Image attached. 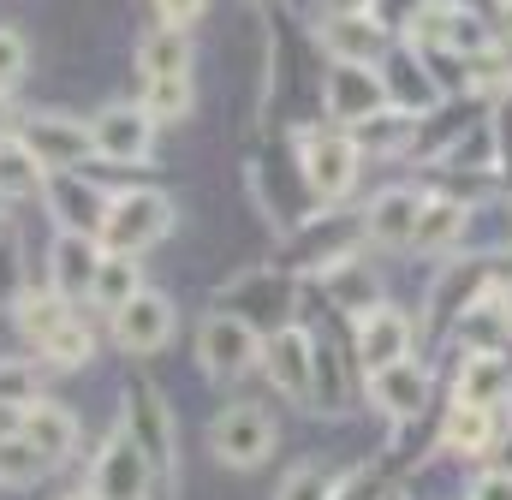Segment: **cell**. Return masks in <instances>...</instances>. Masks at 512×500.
Wrapping results in <instances>:
<instances>
[{
  "label": "cell",
  "instance_id": "6da1fadb",
  "mask_svg": "<svg viewBox=\"0 0 512 500\" xmlns=\"http://www.w3.org/2000/svg\"><path fill=\"white\" fill-rule=\"evenodd\" d=\"M120 429L131 435V447L149 459L155 489H173V483H179V423H173V405L161 399L155 381H131L126 387V399H120Z\"/></svg>",
  "mask_w": 512,
  "mask_h": 500
},
{
  "label": "cell",
  "instance_id": "7a4b0ae2",
  "mask_svg": "<svg viewBox=\"0 0 512 500\" xmlns=\"http://www.w3.org/2000/svg\"><path fill=\"white\" fill-rule=\"evenodd\" d=\"M221 310L239 316L245 328H256V334L268 340V334L292 328V316H298V286H292L286 268H245V274H233V280L221 286Z\"/></svg>",
  "mask_w": 512,
  "mask_h": 500
},
{
  "label": "cell",
  "instance_id": "3957f363",
  "mask_svg": "<svg viewBox=\"0 0 512 500\" xmlns=\"http://www.w3.org/2000/svg\"><path fill=\"white\" fill-rule=\"evenodd\" d=\"M173 197L167 191H120V197H108V215H102V250H114V256H143V250H155L167 233H173Z\"/></svg>",
  "mask_w": 512,
  "mask_h": 500
},
{
  "label": "cell",
  "instance_id": "277c9868",
  "mask_svg": "<svg viewBox=\"0 0 512 500\" xmlns=\"http://www.w3.org/2000/svg\"><path fill=\"white\" fill-rule=\"evenodd\" d=\"M292 161H298V179L316 197V209L346 203L352 185H358V167H364V155L352 149L346 131H298V155Z\"/></svg>",
  "mask_w": 512,
  "mask_h": 500
},
{
  "label": "cell",
  "instance_id": "5b68a950",
  "mask_svg": "<svg viewBox=\"0 0 512 500\" xmlns=\"http://www.w3.org/2000/svg\"><path fill=\"white\" fill-rule=\"evenodd\" d=\"M209 441H215V459L221 465H233V471H256V465H268V453L280 447V429H274V417L262 411V405H227L215 423H209Z\"/></svg>",
  "mask_w": 512,
  "mask_h": 500
},
{
  "label": "cell",
  "instance_id": "8992f818",
  "mask_svg": "<svg viewBox=\"0 0 512 500\" xmlns=\"http://www.w3.org/2000/svg\"><path fill=\"white\" fill-rule=\"evenodd\" d=\"M358 245H364V215H346L340 203H328L322 215H310V221L292 233V262H298L304 274H328L334 262L358 256Z\"/></svg>",
  "mask_w": 512,
  "mask_h": 500
},
{
  "label": "cell",
  "instance_id": "52a82bcc",
  "mask_svg": "<svg viewBox=\"0 0 512 500\" xmlns=\"http://www.w3.org/2000/svg\"><path fill=\"white\" fill-rule=\"evenodd\" d=\"M18 137H24V149H30V155H36L48 173H66V167H84V161H96V137H90V120L54 114V108H42V114L18 120Z\"/></svg>",
  "mask_w": 512,
  "mask_h": 500
},
{
  "label": "cell",
  "instance_id": "ba28073f",
  "mask_svg": "<svg viewBox=\"0 0 512 500\" xmlns=\"http://www.w3.org/2000/svg\"><path fill=\"white\" fill-rule=\"evenodd\" d=\"M155 114L143 102H108L96 120H90V137H96V161L108 167H143L149 161V143H155Z\"/></svg>",
  "mask_w": 512,
  "mask_h": 500
},
{
  "label": "cell",
  "instance_id": "9c48e42d",
  "mask_svg": "<svg viewBox=\"0 0 512 500\" xmlns=\"http://www.w3.org/2000/svg\"><path fill=\"white\" fill-rule=\"evenodd\" d=\"M197 364H203L209 381H239L251 364H262V334L245 328L239 316L215 310V316L197 328Z\"/></svg>",
  "mask_w": 512,
  "mask_h": 500
},
{
  "label": "cell",
  "instance_id": "30bf717a",
  "mask_svg": "<svg viewBox=\"0 0 512 500\" xmlns=\"http://www.w3.org/2000/svg\"><path fill=\"white\" fill-rule=\"evenodd\" d=\"M90 495L96 500H155V471L149 459L131 447L126 429H114L102 447H96V465H90Z\"/></svg>",
  "mask_w": 512,
  "mask_h": 500
},
{
  "label": "cell",
  "instance_id": "8fae6325",
  "mask_svg": "<svg viewBox=\"0 0 512 500\" xmlns=\"http://www.w3.org/2000/svg\"><path fill=\"white\" fill-rule=\"evenodd\" d=\"M262 375L274 393L298 399V405H316V334H304L298 322L268 334L262 340Z\"/></svg>",
  "mask_w": 512,
  "mask_h": 500
},
{
  "label": "cell",
  "instance_id": "7c38bea8",
  "mask_svg": "<svg viewBox=\"0 0 512 500\" xmlns=\"http://www.w3.org/2000/svg\"><path fill=\"white\" fill-rule=\"evenodd\" d=\"M316 48H322L334 66H382L387 24L376 18V12H322Z\"/></svg>",
  "mask_w": 512,
  "mask_h": 500
},
{
  "label": "cell",
  "instance_id": "4fadbf2b",
  "mask_svg": "<svg viewBox=\"0 0 512 500\" xmlns=\"http://www.w3.org/2000/svg\"><path fill=\"white\" fill-rule=\"evenodd\" d=\"M411 340H417L411 316L393 310V304H376V310L358 316V328H352V358H358L364 375H376V370H387V364H405V358H411Z\"/></svg>",
  "mask_w": 512,
  "mask_h": 500
},
{
  "label": "cell",
  "instance_id": "5bb4252c",
  "mask_svg": "<svg viewBox=\"0 0 512 500\" xmlns=\"http://www.w3.org/2000/svg\"><path fill=\"white\" fill-rule=\"evenodd\" d=\"M114 340H120V352H131V358H149V352H161L167 340H173V304L155 292V286H143L131 304H120L114 316Z\"/></svg>",
  "mask_w": 512,
  "mask_h": 500
},
{
  "label": "cell",
  "instance_id": "9a60e30c",
  "mask_svg": "<svg viewBox=\"0 0 512 500\" xmlns=\"http://www.w3.org/2000/svg\"><path fill=\"white\" fill-rule=\"evenodd\" d=\"M102 239L96 233H54V250H48V286L66 298V304H78V298H90V286H96V274H102Z\"/></svg>",
  "mask_w": 512,
  "mask_h": 500
},
{
  "label": "cell",
  "instance_id": "2e32d148",
  "mask_svg": "<svg viewBox=\"0 0 512 500\" xmlns=\"http://www.w3.org/2000/svg\"><path fill=\"white\" fill-rule=\"evenodd\" d=\"M42 197H48V215H54V227L60 233H102V215H108V197L78 173V167H66V173H48V185H42Z\"/></svg>",
  "mask_w": 512,
  "mask_h": 500
},
{
  "label": "cell",
  "instance_id": "e0dca14e",
  "mask_svg": "<svg viewBox=\"0 0 512 500\" xmlns=\"http://www.w3.org/2000/svg\"><path fill=\"white\" fill-rule=\"evenodd\" d=\"M376 108H387L382 66H328V114L340 125L370 120Z\"/></svg>",
  "mask_w": 512,
  "mask_h": 500
},
{
  "label": "cell",
  "instance_id": "ac0fdd59",
  "mask_svg": "<svg viewBox=\"0 0 512 500\" xmlns=\"http://www.w3.org/2000/svg\"><path fill=\"white\" fill-rule=\"evenodd\" d=\"M417 209H423V197L405 191V185L370 197V209H364V239L382 245V250H411V239H417Z\"/></svg>",
  "mask_w": 512,
  "mask_h": 500
},
{
  "label": "cell",
  "instance_id": "d6986e66",
  "mask_svg": "<svg viewBox=\"0 0 512 500\" xmlns=\"http://www.w3.org/2000/svg\"><path fill=\"white\" fill-rule=\"evenodd\" d=\"M453 399L459 405H501V411H512V358L507 352H465Z\"/></svg>",
  "mask_w": 512,
  "mask_h": 500
},
{
  "label": "cell",
  "instance_id": "ffe728a7",
  "mask_svg": "<svg viewBox=\"0 0 512 500\" xmlns=\"http://www.w3.org/2000/svg\"><path fill=\"white\" fill-rule=\"evenodd\" d=\"M382 84H387V108H405L417 120L441 102V84L429 78L423 54H382Z\"/></svg>",
  "mask_w": 512,
  "mask_h": 500
},
{
  "label": "cell",
  "instance_id": "44dd1931",
  "mask_svg": "<svg viewBox=\"0 0 512 500\" xmlns=\"http://www.w3.org/2000/svg\"><path fill=\"white\" fill-rule=\"evenodd\" d=\"M501 429H507V411H501V405H459V399H453L441 441H447L453 453H465V459H483V453L501 441Z\"/></svg>",
  "mask_w": 512,
  "mask_h": 500
},
{
  "label": "cell",
  "instance_id": "7402d4cb",
  "mask_svg": "<svg viewBox=\"0 0 512 500\" xmlns=\"http://www.w3.org/2000/svg\"><path fill=\"white\" fill-rule=\"evenodd\" d=\"M346 137H352V149H358V155L387 161V155H405V149L417 143V114H405V108H376L370 120L346 125Z\"/></svg>",
  "mask_w": 512,
  "mask_h": 500
},
{
  "label": "cell",
  "instance_id": "603a6c76",
  "mask_svg": "<svg viewBox=\"0 0 512 500\" xmlns=\"http://www.w3.org/2000/svg\"><path fill=\"white\" fill-rule=\"evenodd\" d=\"M370 399L382 405L393 423H411V417L429 405V375L417 370L411 358H405V364H387V370L370 375Z\"/></svg>",
  "mask_w": 512,
  "mask_h": 500
},
{
  "label": "cell",
  "instance_id": "cb8c5ba5",
  "mask_svg": "<svg viewBox=\"0 0 512 500\" xmlns=\"http://www.w3.org/2000/svg\"><path fill=\"white\" fill-rule=\"evenodd\" d=\"M137 78L143 84H155V78H191V30L155 24L137 42Z\"/></svg>",
  "mask_w": 512,
  "mask_h": 500
},
{
  "label": "cell",
  "instance_id": "d4e9b609",
  "mask_svg": "<svg viewBox=\"0 0 512 500\" xmlns=\"http://www.w3.org/2000/svg\"><path fill=\"white\" fill-rule=\"evenodd\" d=\"M465 221H471V209H465L459 197H423V209H417V239H411V245L423 250V256H441V250L465 245Z\"/></svg>",
  "mask_w": 512,
  "mask_h": 500
},
{
  "label": "cell",
  "instance_id": "484cf974",
  "mask_svg": "<svg viewBox=\"0 0 512 500\" xmlns=\"http://www.w3.org/2000/svg\"><path fill=\"white\" fill-rule=\"evenodd\" d=\"M42 185H48V167L24 149L18 131H6L0 137V203H30L42 197Z\"/></svg>",
  "mask_w": 512,
  "mask_h": 500
},
{
  "label": "cell",
  "instance_id": "4316f807",
  "mask_svg": "<svg viewBox=\"0 0 512 500\" xmlns=\"http://www.w3.org/2000/svg\"><path fill=\"white\" fill-rule=\"evenodd\" d=\"M66 316H78V310H72L54 286H24V292H12V322H18V334L36 340V346H42Z\"/></svg>",
  "mask_w": 512,
  "mask_h": 500
},
{
  "label": "cell",
  "instance_id": "83f0119b",
  "mask_svg": "<svg viewBox=\"0 0 512 500\" xmlns=\"http://www.w3.org/2000/svg\"><path fill=\"white\" fill-rule=\"evenodd\" d=\"M18 435H24V441H36V447L60 465V459L78 447V417H72L66 405H54V399H36V405L24 411V429H18Z\"/></svg>",
  "mask_w": 512,
  "mask_h": 500
},
{
  "label": "cell",
  "instance_id": "f1b7e54d",
  "mask_svg": "<svg viewBox=\"0 0 512 500\" xmlns=\"http://www.w3.org/2000/svg\"><path fill=\"white\" fill-rule=\"evenodd\" d=\"M328 292H340L334 304L340 310H352V316H370L376 304H382V286H376V274L364 268V256H346V262H334L328 274H316Z\"/></svg>",
  "mask_w": 512,
  "mask_h": 500
},
{
  "label": "cell",
  "instance_id": "f546056e",
  "mask_svg": "<svg viewBox=\"0 0 512 500\" xmlns=\"http://www.w3.org/2000/svg\"><path fill=\"white\" fill-rule=\"evenodd\" d=\"M36 358L54 364V370H84V364L96 358V334H90V322H84V316H66V322L36 346Z\"/></svg>",
  "mask_w": 512,
  "mask_h": 500
},
{
  "label": "cell",
  "instance_id": "4dcf8cb0",
  "mask_svg": "<svg viewBox=\"0 0 512 500\" xmlns=\"http://www.w3.org/2000/svg\"><path fill=\"white\" fill-rule=\"evenodd\" d=\"M48 471H54V459L36 441H24V435H6L0 441V489H36Z\"/></svg>",
  "mask_w": 512,
  "mask_h": 500
},
{
  "label": "cell",
  "instance_id": "1f68e13d",
  "mask_svg": "<svg viewBox=\"0 0 512 500\" xmlns=\"http://www.w3.org/2000/svg\"><path fill=\"white\" fill-rule=\"evenodd\" d=\"M137 292H143V280H137V256H114V250H108V256H102V274H96V286H90V304L114 316V310L131 304Z\"/></svg>",
  "mask_w": 512,
  "mask_h": 500
},
{
  "label": "cell",
  "instance_id": "d6a6232c",
  "mask_svg": "<svg viewBox=\"0 0 512 500\" xmlns=\"http://www.w3.org/2000/svg\"><path fill=\"white\" fill-rule=\"evenodd\" d=\"M483 292H489V286H483V268H465V262L447 268V280L435 286V322H459Z\"/></svg>",
  "mask_w": 512,
  "mask_h": 500
},
{
  "label": "cell",
  "instance_id": "836d02e7",
  "mask_svg": "<svg viewBox=\"0 0 512 500\" xmlns=\"http://www.w3.org/2000/svg\"><path fill=\"white\" fill-rule=\"evenodd\" d=\"M0 399L18 405V411H30V405L42 399V370H36V358H0Z\"/></svg>",
  "mask_w": 512,
  "mask_h": 500
},
{
  "label": "cell",
  "instance_id": "e575fe53",
  "mask_svg": "<svg viewBox=\"0 0 512 500\" xmlns=\"http://www.w3.org/2000/svg\"><path fill=\"white\" fill-rule=\"evenodd\" d=\"M155 120H185L191 114V78H155V84H143V96H137Z\"/></svg>",
  "mask_w": 512,
  "mask_h": 500
},
{
  "label": "cell",
  "instance_id": "d590c367",
  "mask_svg": "<svg viewBox=\"0 0 512 500\" xmlns=\"http://www.w3.org/2000/svg\"><path fill=\"white\" fill-rule=\"evenodd\" d=\"M24 72H30V42L12 24H0V90L12 96V84H24Z\"/></svg>",
  "mask_w": 512,
  "mask_h": 500
},
{
  "label": "cell",
  "instance_id": "8d00e7d4",
  "mask_svg": "<svg viewBox=\"0 0 512 500\" xmlns=\"http://www.w3.org/2000/svg\"><path fill=\"white\" fill-rule=\"evenodd\" d=\"M334 489H340L334 477H322L316 465H298V471L274 489V500H334Z\"/></svg>",
  "mask_w": 512,
  "mask_h": 500
},
{
  "label": "cell",
  "instance_id": "74e56055",
  "mask_svg": "<svg viewBox=\"0 0 512 500\" xmlns=\"http://www.w3.org/2000/svg\"><path fill=\"white\" fill-rule=\"evenodd\" d=\"M489 131H495V167H507L512 173V90L495 102V114H489Z\"/></svg>",
  "mask_w": 512,
  "mask_h": 500
},
{
  "label": "cell",
  "instance_id": "f35d334b",
  "mask_svg": "<svg viewBox=\"0 0 512 500\" xmlns=\"http://www.w3.org/2000/svg\"><path fill=\"white\" fill-rule=\"evenodd\" d=\"M155 12H161V24H173V30H191V24L209 12V0H155Z\"/></svg>",
  "mask_w": 512,
  "mask_h": 500
},
{
  "label": "cell",
  "instance_id": "ab89813d",
  "mask_svg": "<svg viewBox=\"0 0 512 500\" xmlns=\"http://www.w3.org/2000/svg\"><path fill=\"white\" fill-rule=\"evenodd\" d=\"M423 6H429V0H376V6H370V12H376V18H382L387 30H393V24H399V30H405V24H411V18H417V12H423Z\"/></svg>",
  "mask_w": 512,
  "mask_h": 500
},
{
  "label": "cell",
  "instance_id": "60d3db41",
  "mask_svg": "<svg viewBox=\"0 0 512 500\" xmlns=\"http://www.w3.org/2000/svg\"><path fill=\"white\" fill-rule=\"evenodd\" d=\"M465 500H512V471H483Z\"/></svg>",
  "mask_w": 512,
  "mask_h": 500
},
{
  "label": "cell",
  "instance_id": "b9f144b4",
  "mask_svg": "<svg viewBox=\"0 0 512 500\" xmlns=\"http://www.w3.org/2000/svg\"><path fill=\"white\" fill-rule=\"evenodd\" d=\"M334 500H376V483H370L364 471H352V477H340V489H334Z\"/></svg>",
  "mask_w": 512,
  "mask_h": 500
},
{
  "label": "cell",
  "instance_id": "7bdbcfd3",
  "mask_svg": "<svg viewBox=\"0 0 512 500\" xmlns=\"http://www.w3.org/2000/svg\"><path fill=\"white\" fill-rule=\"evenodd\" d=\"M18 429H24V411L0 399V441H6V435H18Z\"/></svg>",
  "mask_w": 512,
  "mask_h": 500
},
{
  "label": "cell",
  "instance_id": "ee69618b",
  "mask_svg": "<svg viewBox=\"0 0 512 500\" xmlns=\"http://www.w3.org/2000/svg\"><path fill=\"white\" fill-rule=\"evenodd\" d=\"M376 0H322V12H370Z\"/></svg>",
  "mask_w": 512,
  "mask_h": 500
},
{
  "label": "cell",
  "instance_id": "f6af8a7d",
  "mask_svg": "<svg viewBox=\"0 0 512 500\" xmlns=\"http://www.w3.org/2000/svg\"><path fill=\"white\" fill-rule=\"evenodd\" d=\"M6 131H12V96L0 90V137H6Z\"/></svg>",
  "mask_w": 512,
  "mask_h": 500
},
{
  "label": "cell",
  "instance_id": "bcb514c9",
  "mask_svg": "<svg viewBox=\"0 0 512 500\" xmlns=\"http://www.w3.org/2000/svg\"><path fill=\"white\" fill-rule=\"evenodd\" d=\"M501 6H507V12H501V24H507V30H512V0H501Z\"/></svg>",
  "mask_w": 512,
  "mask_h": 500
},
{
  "label": "cell",
  "instance_id": "7dc6e473",
  "mask_svg": "<svg viewBox=\"0 0 512 500\" xmlns=\"http://www.w3.org/2000/svg\"><path fill=\"white\" fill-rule=\"evenodd\" d=\"M66 500H96V495H90V489H78V495H66Z\"/></svg>",
  "mask_w": 512,
  "mask_h": 500
},
{
  "label": "cell",
  "instance_id": "c3c4849f",
  "mask_svg": "<svg viewBox=\"0 0 512 500\" xmlns=\"http://www.w3.org/2000/svg\"><path fill=\"white\" fill-rule=\"evenodd\" d=\"M387 500H411V495H387Z\"/></svg>",
  "mask_w": 512,
  "mask_h": 500
},
{
  "label": "cell",
  "instance_id": "681fc988",
  "mask_svg": "<svg viewBox=\"0 0 512 500\" xmlns=\"http://www.w3.org/2000/svg\"><path fill=\"white\" fill-rule=\"evenodd\" d=\"M507 60H512V54H507Z\"/></svg>",
  "mask_w": 512,
  "mask_h": 500
}]
</instances>
